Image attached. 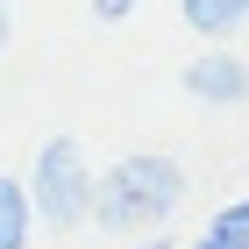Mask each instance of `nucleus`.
Segmentation results:
<instances>
[{
    "mask_svg": "<svg viewBox=\"0 0 249 249\" xmlns=\"http://www.w3.org/2000/svg\"><path fill=\"white\" fill-rule=\"evenodd\" d=\"M178 207H185V171H178V157L128 150V157H114L107 171H93V221L114 228V235L164 228Z\"/></svg>",
    "mask_w": 249,
    "mask_h": 249,
    "instance_id": "1",
    "label": "nucleus"
},
{
    "mask_svg": "<svg viewBox=\"0 0 249 249\" xmlns=\"http://www.w3.org/2000/svg\"><path fill=\"white\" fill-rule=\"evenodd\" d=\"M21 192H29V213L36 221L78 228L93 213V164H86V150H78L71 135H50L36 150V164H29V178H21Z\"/></svg>",
    "mask_w": 249,
    "mask_h": 249,
    "instance_id": "2",
    "label": "nucleus"
},
{
    "mask_svg": "<svg viewBox=\"0 0 249 249\" xmlns=\"http://www.w3.org/2000/svg\"><path fill=\"white\" fill-rule=\"evenodd\" d=\"M185 93L207 100V107H235V100H249V64L235 57L228 43H213V50H199L185 64Z\"/></svg>",
    "mask_w": 249,
    "mask_h": 249,
    "instance_id": "3",
    "label": "nucleus"
},
{
    "mask_svg": "<svg viewBox=\"0 0 249 249\" xmlns=\"http://www.w3.org/2000/svg\"><path fill=\"white\" fill-rule=\"evenodd\" d=\"M178 15H185V29H192V36L228 43L235 29L249 21V0H178Z\"/></svg>",
    "mask_w": 249,
    "mask_h": 249,
    "instance_id": "4",
    "label": "nucleus"
},
{
    "mask_svg": "<svg viewBox=\"0 0 249 249\" xmlns=\"http://www.w3.org/2000/svg\"><path fill=\"white\" fill-rule=\"evenodd\" d=\"M29 235H36L29 192H21V178H7V171H0V249H29Z\"/></svg>",
    "mask_w": 249,
    "mask_h": 249,
    "instance_id": "5",
    "label": "nucleus"
},
{
    "mask_svg": "<svg viewBox=\"0 0 249 249\" xmlns=\"http://www.w3.org/2000/svg\"><path fill=\"white\" fill-rule=\"evenodd\" d=\"M199 242H207V249H249V199H228V207L207 221Z\"/></svg>",
    "mask_w": 249,
    "mask_h": 249,
    "instance_id": "6",
    "label": "nucleus"
},
{
    "mask_svg": "<svg viewBox=\"0 0 249 249\" xmlns=\"http://www.w3.org/2000/svg\"><path fill=\"white\" fill-rule=\"evenodd\" d=\"M93 15L100 21H121V15H135V0H93Z\"/></svg>",
    "mask_w": 249,
    "mask_h": 249,
    "instance_id": "7",
    "label": "nucleus"
},
{
    "mask_svg": "<svg viewBox=\"0 0 249 249\" xmlns=\"http://www.w3.org/2000/svg\"><path fill=\"white\" fill-rule=\"evenodd\" d=\"M7 36H15V15H7V0H0V50H7Z\"/></svg>",
    "mask_w": 249,
    "mask_h": 249,
    "instance_id": "8",
    "label": "nucleus"
},
{
    "mask_svg": "<svg viewBox=\"0 0 249 249\" xmlns=\"http://www.w3.org/2000/svg\"><path fill=\"white\" fill-rule=\"evenodd\" d=\"M142 249H164V242H142Z\"/></svg>",
    "mask_w": 249,
    "mask_h": 249,
    "instance_id": "9",
    "label": "nucleus"
},
{
    "mask_svg": "<svg viewBox=\"0 0 249 249\" xmlns=\"http://www.w3.org/2000/svg\"><path fill=\"white\" fill-rule=\"evenodd\" d=\"M192 249H207V242H192Z\"/></svg>",
    "mask_w": 249,
    "mask_h": 249,
    "instance_id": "10",
    "label": "nucleus"
}]
</instances>
